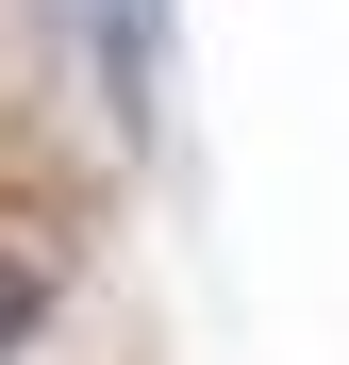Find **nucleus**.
I'll list each match as a JSON object with an SVG mask.
<instances>
[{
  "mask_svg": "<svg viewBox=\"0 0 349 365\" xmlns=\"http://www.w3.org/2000/svg\"><path fill=\"white\" fill-rule=\"evenodd\" d=\"M100 83H116V133H150V116H166V0H100Z\"/></svg>",
  "mask_w": 349,
  "mask_h": 365,
  "instance_id": "nucleus-1",
  "label": "nucleus"
},
{
  "mask_svg": "<svg viewBox=\"0 0 349 365\" xmlns=\"http://www.w3.org/2000/svg\"><path fill=\"white\" fill-rule=\"evenodd\" d=\"M34 349H50V266L0 250V365H34Z\"/></svg>",
  "mask_w": 349,
  "mask_h": 365,
  "instance_id": "nucleus-2",
  "label": "nucleus"
}]
</instances>
